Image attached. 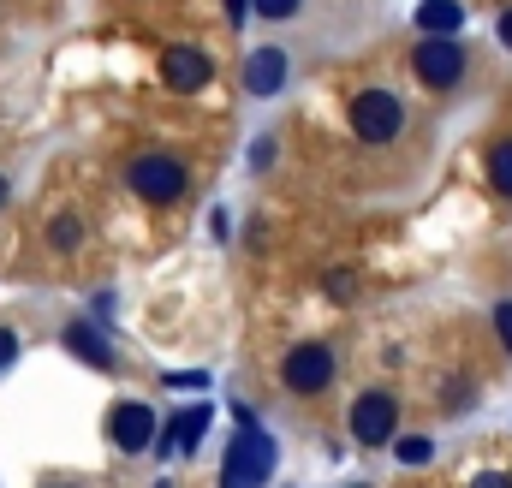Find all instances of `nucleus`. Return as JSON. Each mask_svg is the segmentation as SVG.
I'll list each match as a JSON object with an SVG mask.
<instances>
[{
	"label": "nucleus",
	"mask_w": 512,
	"mask_h": 488,
	"mask_svg": "<svg viewBox=\"0 0 512 488\" xmlns=\"http://www.w3.org/2000/svg\"><path fill=\"white\" fill-rule=\"evenodd\" d=\"M126 185L143 203L167 209V203H179V197L191 191V167H185L179 155H167V149H143V155L126 161Z\"/></svg>",
	"instance_id": "f257e3e1"
},
{
	"label": "nucleus",
	"mask_w": 512,
	"mask_h": 488,
	"mask_svg": "<svg viewBox=\"0 0 512 488\" xmlns=\"http://www.w3.org/2000/svg\"><path fill=\"white\" fill-rule=\"evenodd\" d=\"M274 477V441L256 429L251 411H239V435L227 447V465H221V488H268Z\"/></svg>",
	"instance_id": "f03ea898"
},
{
	"label": "nucleus",
	"mask_w": 512,
	"mask_h": 488,
	"mask_svg": "<svg viewBox=\"0 0 512 488\" xmlns=\"http://www.w3.org/2000/svg\"><path fill=\"white\" fill-rule=\"evenodd\" d=\"M334 346H322V340H304V346H292L286 352V364H280V381L298 393V399H310V393H328V381H334Z\"/></svg>",
	"instance_id": "7ed1b4c3"
},
{
	"label": "nucleus",
	"mask_w": 512,
	"mask_h": 488,
	"mask_svg": "<svg viewBox=\"0 0 512 488\" xmlns=\"http://www.w3.org/2000/svg\"><path fill=\"white\" fill-rule=\"evenodd\" d=\"M352 131L364 143H393L405 131V102L393 90H358L352 96Z\"/></svg>",
	"instance_id": "20e7f679"
},
{
	"label": "nucleus",
	"mask_w": 512,
	"mask_h": 488,
	"mask_svg": "<svg viewBox=\"0 0 512 488\" xmlns=\"http://www.w3.org/2000/svg\"><path fill=\"white\" fill-rule=\"evenodd\" d=\"M393 429H399V399L387 387H364L352 399V441L358 447H387Z\"/></svg>",
	"instance_id": "39448f33"
},
{
	"label": "nucleus",
	"mask_w": 512,
	"mask_h": 488,
	"mask_svg": "<svg viewBox=\"0 0 512 488\" xmlns=\"http://www.w3.org/2000/svg\"><path fill=\"white\" fill-rule=\"evenodd\" d=\"M411 72H417V84H429V90H453V84L465 78V48H459L453 36H423L417 54H411Z\"/></svg>",
	"instance_id": "423d86ee"
},
{
	"label": "nucleus",
	"mask_w": 512,
	"mask_h": 488,
	"mask_svg": "<svg viewBox=\"0 0 512 488\" xmlns=\"http://www.w3.org/2000/svg\"><path fill=\"white\" fill-rule=\"evenodd\" d=\"M108 441H114L120 453H149V447H155V411H149L143 399H120V405L108 411Z\"/></svg>",
	"instance_id": "0eeeda50"
},
{
	"label": "nucleus",
	"mask_w": 512,
	"mask_h": 488,
	"mask_svg": "<svg viewBox=\"0 0 512 488\" xmlns=\"http://www.w3.org/2000/svg\"><path fill=\"white\" fill-rule=\"evenodd\" d=\"M209 78H215V66H209L203 48H167V54H161V84L179 90V96H197Z\"/></svg>",
	"instance_id": "6e6552de"
},
{
	"label": "nucleus",
	"mask_w": 512,
	"mask_h": 488,
	"mask_svg": "<svg viewBox=\"0 0 512 488\" xmlns=\"http://www.w3.org/2000/svg\"><path fill=\"white\" fill-rule=\"evenodd\" d=\"M286 54L280 48H256L251 60H245V90L251 96H280V84H286Z\"/></svg>",
	"instance_id": "1a4fd4ad"
},
{
	"label": "nucleus",
	"mask_w": 512,
	"mask_h": 488,
	"mask_svg": "<svg viewBox=\"0 0 512 488\" xmlns=\"http://www.w3.org/2000/svg\"><path fill=\"white\" fill-rule=\"evenodd\" d=\"M203 429H209V405L197 399L191 411H179L167 429H161V453H197V441H203Z\"/></svg>",
	"instance_id": "9d476101"
},
{
	"label": "nucleus",
	"mask_w": 512,
	"mask_h": 488,
	"mask_svg": "<svg viewBox=\"0 0 512 488\" xmlns=\"http://www.w3.org/2000/svg\"><path fill=\"white\" fill-rule=\"evenodd\" d=\"M66 352L78 358V364H90V369H114V352H108V340L90 328V322H66Z\"/></svg>",
	"instance_id": "9b49d317"
},
{
	"label": "nucleus",
	"mask_w": 512,
	"mask_h": 488,
	"mask_svg": "<svg viewBox=\"0 0 512 488\" xmlns=\"http://www.w3.org/2000/svg\"><path fill=\"white\" fill-rule=\"evenodd\" d=\"M459 24H465V12H459L453 0H423V6H417V30H423V36H453Z\"/></svg>",
	"instance_id": "f8f14e48"
},
{
	"label": "nucleus",
	"mask_w": 512,
	"mask_h": 488,
	"mask_svg": "<svg viewBox=\"0 0 512 488\" xmlns=\"http://www.w3.org/2000/svg\"><path fill=\"white\" fill-rule=\"evenodd\" d=\"M84 244V221L72 215V209H54L48 215V250H60V256H72Z\"/></svg>",
	"instance_id": "ddd939ff"
},
{
	"label": "nucleus",
	"mask_w": 512,
	"mask_h": 488,
	"mask_svg": "<svg viewBox=\"0 0 512 488\" xmlns=\"http://www.w3.org/2000/svg\"><path fill=\"white\" fill-rule=\"evenodd\" d=\"M489 185H495L501 197H512V137H501V143L489 149Z\"/></svg>",
	"instance_id": "4468645a"
},
{
	"label": "nucleus",
	"mask_w": 512,
	"mask_h": 488,
	"mask_svg": "<svg viewBox=\"0 0 512 488\" xmlns=\"http://www.w3.org/2000/svg\"><path fill=\"white\" fill-rule=\"evenodd\" d=\"M393 459H399V465H429V459H435V441H429V435H399V441H393Z\"/></svg>",
	"instance_id": "2eb2a0df"
},
{
	"label": "nucleus",
	"mask_w": 512,
	"mask_h": 488,
	"mask_svg": "<svg viewBox=\"0 0 512 488\" xmlns=\"http://www.w3.org/2000/svg\"><path fill=\"white\" fill-rule=\"evenodd\" d=\"M495 334H501V346L512 352V298H495Z\"/></svg>",
	"instance_id": "dca6fc26"
},
{
	"label": "nucleus",
	"mask_w": 512,
	"mask_h": 488,
	"mask_svg": "<svg viewBox=\"0 0 512 488\" xmlns=\"http://www.w3.org/2000/svg\"><path fill=\"white\" fill-rule=\"evenodd\" d=\"M256 6V18H292L298 12V0H251Z\"/></svg>",
	"instance_id": "f3484780"
},
{
	"label": "nucleus",
	"mask_w": 512,
	"mask_h": 488,
	"mask_svg": "<svg viewBox=\"0 0 512 488\" xmlns=\"http://www.w3.org/2000/svg\"><path fill=\"white\" fill-rule=\"evenodd\" d=\"M471 488H512V477H507V471H477Z\"/></svg>",
	"instance_id": "a211bd4d"
},
{
	"label": "nucleus",
	"mask_w": 512,
	"mask_h": 488,
	"mask_svg": "<svg viewBox=\"0 0 512 488\" xmlns=\"http://www.w3.org/2000/svg\"><path fill=\"white\" fill-rule=\"evenodd\" d=\"M12 358H18V334H12V328H0V369L12 364Z\"/></svg>",
	"instance_id": "6ab92c4d"
},
{
	"label": "nucleus",
	"mask_w": 512,
	"mask_h": 488,
	"mask_svg": "<svg viewBox=\"0 0 512 488\" xmlns=\"http://www.w3.org/2000/svg\"><path fill=\"white\" fill-rule=\"evenodd\" d=\"M328 292H334V298H352V274H346V268H340V274H328Z\"/></svg>",
	"instance_id": "aec40b11"
},
{
	"label": "nucleus",
	"mask_w": 512,
	"mask_h": 488,
	"mask_svg": "<svg viewBox=\"0 0 512 488\" xmlns=\"http://www.w3.org/2000/svg\"><path fill=\"white\" fill-rule=\"evenodd\" d=\"M227 12H233V24H245V12H251V0H227Z\"/></svg>",
	"instance_id": "412c9836"
},
{
	"label": "nucleus",
	"mask_w": 512,
	"mask_h": 488,
	"mask_svg": "<svg viewBox=\"0 0 512 488\" xmlns=\"http://www.w3.org/2000/svg\"><path fill=\"white\" fill-rule=\"evenodd\" d=\"M501 42H507V48H512V12H507V18H501Z\"/></svg>",
	"instance_id": "4be33fe9"
},
{
	"label": "nucleus",
	"mask_w": 512,
	"mask_h": 488,
	"mask_svg": "<svg viewBox=\"0 0 512 488\" xmlns=\"http://www.w3.org/2000/svg\"><path fill=\"white\" fill-rule=\"evenodd\" d=\"M0 209H6V179H0Z\"/></svg>",
	"instance_id": "5701e85b"
},
{
	"label": "nucleus",
	"mask_w": 512,
	"mask_h": 488,
	"mask_svg": "<svg viewBox=\"0 0 512 488\" xmlns=\"http://www.w3.org/2000/svg\"><path fill=\"white\" fill-rule=\"evenodd\" d=\"M48 488H72V483H48Z\"/></svg>",
	"instance_id": "b1692460"
},
{
	"label": "nucleus",
	"mask_w": 512,
	"mask_h": 488,
	"mask_svg": "<svg viewBox=\"0 0 512 488\" xmlns=\"http://www.w3.org/2000/svg\"><path fill=\"white\" fill-rule=\"evenodd\" d=\"M155 488H173V483H155Z\"/></svg>",
	"instance_id": "393cba45"
}]
</instances>
